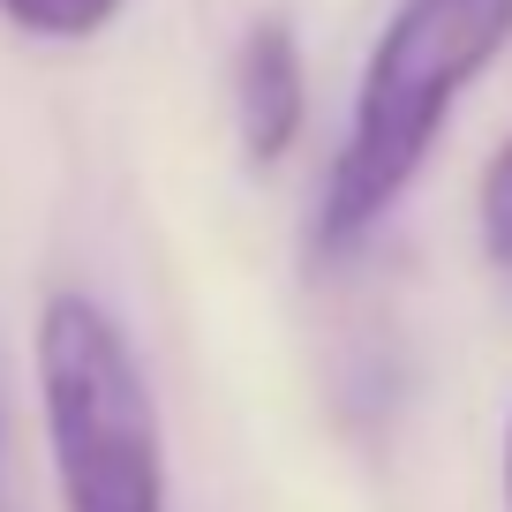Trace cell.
<instances>
[{"label": "cell", "mask_w": 512, "mask_h": 512, "mask_svg": "<svg viewBox=\"0 0 512 512\" xmlns=\"http://www.w3.org/2000/svg\"><path fill=\"white\" fill-rule=\"evenodd\" d=\"M505 512H512V422H505Z\"/></svg>", "instance_id": "6"}, {"label": "cell", "mask_w": 512, "mask_h": 512, "mask_svg": "<svg viewBox=\"0 0 512 512\" xmlns=\"http://www.w3.org/2000/svg\"><path fill=\"white\" fill-rule=\"evenodd\" d=\"M128 0H0V16L16 23L23 38H46V46H83L98 38Z\"/></svg>", "instance_id": "5"}, {"label": "cell", "mask_w": 512, "mask_h": 512, "mask_svg": "<svg viewBox=\"0 0 512 512\" xmlns=\"http://www.w3.org/2000/svg\"><path fill=\"white\" fill-rule=\"evenodd\" d=\"M309 128V61L287 16H256L234 53V136L256 174H279Z\"/></svg>", "instance_id": "3"}, {"label": "cell", "mask_w": 512, "mask_h": 512, "mask_svg": "<svg viewBox=\"0 0 512 512\" xmlns=\"http://www.w3.org/2000/svg\"><path fill=\"white\" fill-rule=\"evenodd\" d=\"M61 512H166V430L121 317L98 294H46L31 332Z\"/></svg>", "instance_id": "2"}, {"label": "cell", "mask_w": 512, "mask_h": 512, "mask_svg": "<svg viewBox=\"0 0 512 512\" xmlns=\"http://www.w3.org/2000/svg\"><path fill=\"white\" fill-rule=\"evenodd\" d=\"M512 0H400V16L377 31L354 83L347 136L332 151V174L317 196V256H354L377 234L415 174L430 166L452 106L467 83L505 53Z\"/></svg>", "instance_id": "1"}, {"label": "cell", "mask_w": 512, "mask_h": 512, "mask_svg": "<svg viewBox=\"0 0 512 512\" xmlns=\"http://www.w3.org/2000/svg\"><path fill=\"white\" fill-rule=\"evenodd\" d=\"M475 234H482V264L497 272V287H512V128L497 136L490 166L475 181Z\"/></svg>", "instance_id": "4"}]
</instances>
